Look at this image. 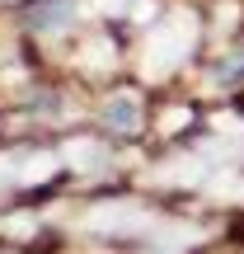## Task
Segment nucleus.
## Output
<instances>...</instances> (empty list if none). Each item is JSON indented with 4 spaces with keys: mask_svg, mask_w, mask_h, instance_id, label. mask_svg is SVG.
Returning <instances> with one entry per match:
<instances>
[{
    "mask_svg": "<svg viewBox=\"0 0 244 254\" xmlns=\"http://www.w3.org/2000/svg\"><path fill=\"white\" fill-rule=\"evenodd\" d=\"M193 38H197V19L188 14V9H174L164 24L150 28V38H146V75H169L174 66L183 62V57L193 52Z\"/></svg>",
    "mask_w": 244,
    "mask_h": 254,
    "instance_id": "f257e3e1",
    "label": "nucleus"
},
{
    "mask_svg": "<svg viewBox=\"0 0 244 254\" xmlns=\"http://www.w3.org/2000/svg\"><path fill=\"white\" fill-rule=\"evenodd\" d=\"M85 226L99 231V236H141L150 226V212L136 198H113V202H99V207L85 212Z\"/></svg>",
    "mask_w": 244,
    "mask_h": 254,
    "instance_id": "f03ea898",
    "label": "nucleus"
},
{
    "mask_svg": "<svg viewBox=\"0 0 244 254\" xmlns=\"http://www.w3.org/2000/svg\"><path fill=\"white\" fill-rule=\"evenodd\" d=\"M66 165H71L75 174H99L103 165H108V146L90 141V136H75V141L66 146Z\"/></svg>",
    "mask_w": 244,
    "mask_h": 254,
    "instance_id": "7ed1b4c3",
    "label": "nucleus"
},
{
    "mask_svg": "<svg viewBox=\"0 0 244 254\" xmlns=\"http://www.w3.org/2000/svg\"><path fill=\"white\" fill-rule=\"evenodd\" d=\"M202 174H207V155H174V160H164L160 170H155V179H164V184H197Z\"/></svg>",
    "mask_w": 244,
    "mask_h": 254,
    "instance_id": "20e7f679",
    "label": "nucleus"
},
{
    "mask_svg": "<svg viewBox=\"0 0 244 254\" xmlns=\"http://www.w3.org/2000/svg\"><path fill=\"white\" fill-rule=\"evenodd\" d=\"M103 118H108V127H118V132H132V127L141 123V104H136V94H118V99H108Z\"/></svg>",
    "mask_w": 244,
    "mask_h": 254,
    "instance_id": "39448f33",
    "label": "nucleus"
},
{
    "mask_svg": "<svg viewBox=\"0 0 244 254\" xmlns=\"http://www.w3.org/2000/svg\"><path fill=\"white\" fill-rule=\"evenodd\" d=\"M113 57H118V52H113V43H108V38H90V43L80 47V62L90 66V71H103Z\"/></svg>",
    "mask_w": 244,
    "mask_h": 254,
    "instance_id": "423d86ee",
    "label": "nucleus"
},
{
    "mask_svg": "<svg viewBox=\"0 0 244 254\" xmlns=\"http://www.w3.org/2000/svg\"><path fill=\"white\" fill-rule=\"evenodd\" d=\"M94 9H99V14H150V5H146V0H94Z\"/></svg>",
    "mask_w": 244,
    "mask_h": 254,
    "instance_id": "0eeeda50",
    "label": "nucleus"
},
{
    "mask_svg": "<svg viewBox=\"0 0 244 254\" xmlns=\"http://www.w3.org/2000/svg\"><path fill=\"white\" fill-rule=\"evenodd\" d=\"M66 14H71V5L61 0V5H47V9H38V14H33V24H38V28H61V19H66Z\"/></svg>",
    "mask_w": 244,
    "mask_h": 254,
    "instance_id": "6e6552de",
    "label": "nucleus"
},
{
    "mask_svg": "<svg viewBox=\"0 0 244 254\" xmlns=\"http://www.w3.org/2000/svg\"><path fill=\"white\" fill-rule=\"evenodd\" d=\"M38 226V217H0V236H28Z\"/></svg>",
    "mask_w": 244,
    "mask_h": 254,
    "instance_id": "1a4fd4ad",
    "label": "nucleus"
},
{
    "mask_svg": "<svg viewBox=\"0 0 244 254\" xmlns=\"http://www.w3.org/2000/svg\"><path fill=\"white\" fill-rule=\"evenodd\" d=\"M211 193H216V198H244V184H240V179H230V174H226L221 184H211Z\"/></svg>",
    "mask_w": 244,
    "mask_h": 254,
    "instance_id": "9d476101",
    "label": "nucleus"
},
{
    "mask_svg": "<svg viewBox=\"0 0 244 254\" xmlns=\"http://www.w3.org/2000/svg\"><path fill=\"white\" fill-rule=\"evenodd\" d=\"M183 123H188V113H183V109H169V113L160 118V127H164V132H179Z\"/></svg>",
    "mask_w": 244,
    "mask_h": 254,
    "instance_id": "9b49d317",
    "label": "nucleus"
}]
</instances>
